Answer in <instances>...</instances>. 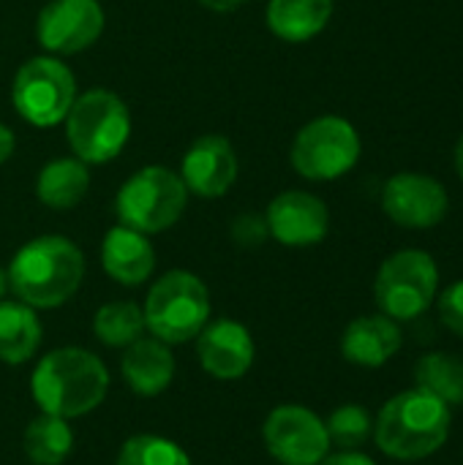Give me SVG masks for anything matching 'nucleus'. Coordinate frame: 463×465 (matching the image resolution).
<instances>
[{"label":"nucleus","mask_w":463,"mask_h":465,"mask_svg":"<svg viewBox=\"0 0 463 465\" xmlns=\"http://www.w3.org/2000/svg\"><path fill=\"white\" fill-rule=\"evenodd\" d=\"M267 234V223H265V215H254V213H246V215H237L235 223H232V240L243 248H257Z\"/></svg>","instance_id":"28"},{"label":"nucleus","mask_w":463,"mask_h":465,"mask_svg":"<svg viewBox=\"0 0 463 465\" xmlns=\"http://www.w3.org/2000/svg\"><path fill=\"white\" fill-rule=\"evenodd\" d=\"M5 278L19 302L35 311H55L79 292L85 278V256L68 237L44 234L25 242L14 253Z\"/></svg>","instance_id":"2"},{"label":"nucleus","mask_w":463,"mask_h":465,"mask_svg":"<svg viewBox=\"0 0 463 465\" xmlns=\"http://www.w3.org/2000/svg\"><path fill=\"white\" fill-rule=\"evenodd\" d=\"M109 392L104 360L79 346L46 351L30 373V395L41 414L79 420L96 411Z\"/></svg>","instance_id":"1"},{"label":"nucleus","mask_w":463,"mask_h":465,"mask_svg":"<svg viewBox=\"0 0 463 465\" xmlns=\"http://www.w3.org/2000/svg\"><path fill=\"white\" fill-rule=\"evenodd\" d=\"M90 188L87 163L79 158H55L49 161L35 180V196L49 210L76 207Z\"/></svg>","instance_id":"21"},{"label":"nucleus","mask_w":463,"mask_h":465,"mask_svg":"<svg viewBox=\"0 0 463 465\" xmlns=\"http://www.w3.org/2000/svg\"><path fill=\"white\" fill-rule=\"evenodd\" d=\"M93 335L106 349L123 351L126 346H131L134 341L147 335L142 305H136L131 300H115V302L101 305L93 316Z\"/></svg>","instance_id":"23"},{"label":"nucleus","mask_w":463,"mask_h":465,"mask_svg":"<svg viewBox=\"0 0 463 465\" xmlns=\"http://www.w3.org/2000/svg\"><path fill=\"white\" fill-rule=\"evenodd\" d=\"M74 428L68 420L41 414L30 420V425L22 433V450L25 458L33 465H63L74 452Z\"/></svg>","instance_id":"22"},{"label":"nucleus","mask_w":463,"mask_h":465,"mask_svg":"<svg viewBox=\"0 0 463 465\" xmlns=\"http://www.w3.org/2000/svg\"><path fill=\"white\" fill-rule=\"evenodd\" d=\"M115 465H194L188 452L166 439V436H156V433H136L131 439L123 441L120 452H117V463Z\"/></svg>","instance_id":"25"},{"label":"nucleus","mask_w":463,"mask_h":465,"mask_svg":"<svg viewBox=\"0 0 463 465\" xmlns=\"http://www.w3.org/2000/svg\"><path fill=\"white\" fill-rule=\"evenodd\" d=\"M453 161H456V172H458V177L463 180V134H461V139H458V144H456V155H453Z\"/></svg>","instance_id":"32"},{"label":"nucleus","mask_w":463,"mask_h":465,"mask_svg":"<svg viewBox=\"0 0 463 465\" xmlns=\"http://www.w3.org/2000/svg\"><path fill=\"white\" fill-rule=\"evenodd\" d=\"M325 428H327V436H330L333 447H338V450H357V447H363L371 439L374 420H371V414L363 406L344 403V406H338L325 420Z\"/></svg>","instance_id":"26"},{"label":"nucleus","mask_w":463,"mask_h":465,"mask_svg":"<svg viewBox=\"0 0 463 465\" xmlns=\"http://www.w3.org/2000/svg\"><path fill=\"white\" fill-rule=\"evenodd\" d=\"M265 223L276 242L287 248H311L327 237L330 213L327 204L308 191H284L267 204Z\"/></svg>","instance_id":"13"},{"label":"nucleus","mask_w":463,"mask_h":465,"mask_svg":"<svg viewBox=\"0 0 463 465\" xmlns=\"http://www.w3.org/2000/svg\"><path fill=\"white\" fill-rule=\"evenodd\" d=\"M360 153L363 142L357 128L338 114H322L297 131L289 161L300 177L330 183L349 174L357 166Z\"/></svg>","instance_id":"8"},{"label":"nucleus","mask_w":463,"mask_h":465,"mask_svg":"<svg viewBox=\"0 0 463 465\" xmlns=\"http://www.w3.org/2000/svg\"><path fill=\"white\" fill-rule=\"evenodd\" d=\"M439 322L453 332L463 338V278L450 283L442 294H439Z\"/></svg>","instance_id":"27"},{"label":"nucleus","mask_w":463,"mask_h":465,"mask_svg":"<svg viewBox=\"0 0 463 465\" xmlns=\"http://www.w3.org/2000/svg\"><path fill=\"white\" fill-rule=\"evenodd\" d=\"M65 142L85 163H106L123 153L131 136V114L120 95L96 87L76 95L65 114Z\"/></svg>","instance_id":"5"},{"label":"nucleus","mask_w":463,"mask_h":465,"mask_svg":"<svg viewBox=\"0 0 463 465\" xmlns=\"http://www.w3.org/2000/svg\"><path fill=\"white\" fill-rule=\"evenodd\" d=\"M439 294V267L431 253L404 248L388 256L374 278V300L379 313L393 322L423 316Z\"/></svg>","instance_id":"7"},{"label":"nucleus","mask_w":463,"mask_h":465,"mask_svg":"<svg viewBox=\"0 0 463 465\" xmlns=\"http://www.w3.org/2000/svg\"><path fill=\"white\" fill-rule=\"evenodd\" d=\"M317 465H377V460L360 450H338V452H327Z\"/></svg>","instance_id":"29"},{"label":"nucleus","mask_w":463,"mask_h":465,"mask_svg":"<svg viewBox=\"0 0 463 465\" xmlns=\"http://www.w3.org/2000/svg\"><path fill=\"white\" fill-rule=\"evenodd\" d=\"M262 441L278 465H317L333 447L325 420L300 403L276 406L262 425Z\"/></svg>","instance_id":"10"},{"label":"nucleus","mask_w":463,"mask_h":465,"mask_svg":"<svg viewBox=\"0 0 463 465\" xmlns=\"http://www.w3.org/2000/svg\"><path fill=\"white\" fill-rule=\"evenodd\" d=\"M404 335L398 322L385 313L360 316L347 324L341 335V354L349 365L357 368H382L401 351Z\"/></svg>","instance_id":"17"},{"label":"nucleus","mask_w":463,"mask_h":465,"mask_svg":"<svg viewBox=\"0 0 463 465\" xmlns=\"http://www.w3.org/2000/svg\"><path fill=\"white\" fill-rule=\"evenodd\" d=\"M194 341L202 371L218 381H237L254 368L257 343L251 338V330L235 319L207 322Z\"/></svg>","instance_id":"14"},{"label":"nucleus","mask_w":463,"mask_h":465,"mask_svg":"<svg viewBox=\"0 0 463 465\" xmlns=\"http://www.w3.org/2000/svg\"><path fill=\"white\" fill-rule=\"evenodd\" d=\"M14 150H16V136H14V131H11L5 123H0V163H5V161L14 155Z\"/></svg>","instance_id":"30"},{"label":"nucleus","mask_w":463,"mask_h":465,"mask_svg":"<svg viewBox=\"0 0 463 465\" xmlns=\"http://www.w3.org/2000/svg\"><path fill=\"white\" fill-rule=\"evenodd\" d=\"M44 327L38 311L19 300H0V362L25 365L41 349Z\"/></svg>","instance_id":"19"},{"label":"nucleus","mask_w":463,"mask_h":465,"mask_svg":"<svg viewBox=\"0 0 463 465\" xmlns=\"http://www.w3.org/2000/svg\"><path fill=\"white\" fill-rule=\"evenodd\" d=\"M186 204L188 188L177 172L166 166H145L120 185L115 213L120 226L142 234H158L180 221Z\"/></svg>","instance_id":"6"},{"label":"nucleus","mask_w":463,"mask_h":465,"mask_svg":"<svg viewBox=\"0 0 463 465\" xmlns=\"http://www.w3.org/2000/svg\"><path fill=\"white\" fill-rule=\"evenodd\" d=\"M333 8L336 0H270L267 27L287 44H306L327 27Z\"/></svg>","instance_id":"20"},{"label":"nucleus","mask_w":463,"mask_h":465,"mask_svg":"<svg viewBox=\"0 0 463 465\" xmlns=\"http://www.w3.org/2000/svg\"><path fill=\"white\" fill-rule=\"evenodd\" d=\"M415 387L448 406H463V360L448 351H428L415 365Z\"/></svg>","instance_id":"24"},{"label":"nucleus","mask_w":463,"mask_h":465,"mask_svg":"<svg viewBox=\"0 0 463 465\" xmlns=\"http://www.w3.org/2000/svg\"><path fill=\"white\" fill-rule=\"evenodd\" d=\"M101 267L120 286H142L156 270V248L147 234L117 223L104 234Z\"/></svg>","instance_id":"18"},{"label":"nucleus","mask_w":463,"mask_h":465,"mask_svg":"<svg viewBox=\"0 0 463 465\" xmlns=\"http://www.w3.org/2000/svg\"><path fill=\"white\" fill-rule=\"evenodd\" d=\"M450 406L420 387L393 395L374 420V444L393 460L418 463L437 455L450 439Z\"/></svg>","instance_id":"3"},{"label":"nucleus","mask_w":463,"mask_h":465,"mask_svg":"<svg viewBox=\"0 0 463 465\" xmlns=\"http://www.w3.org/2000/svg\"><path fill=\"white\" fill-rule=\"evenodd\" d=\"M11 101L22 120L35 128H52L65 120L76 101V79L57 57L38 54L22 63L14 74Z\"/></svg>","instance_id":"9"},{"label":"nucleus","mask_w":463,"mask_h":465,"mask_svg":"<svg viewBox=\"0 0 463 465\" xmlns=\"http://www.w3.org/2000/svg\"><path fill=\"white\" fill-rule=\"evenodd\" d=\"M205 8H210V11H221V14H226V11H237L240 5H246L248 0H199Z\"/></svg>","instance_id":"31"},{"label":"nucleus","mask_w":463,"mask_h":465,"mask_svg":"<svg viewBox=\"0 0 463 465\" xmlns=\"http://www.w3.org/2000/svg\"><path fill=\"white\" fill-rule=\"evenodd\" d=\"M104 33L98 0H49L38 11L35 38L46 54H76L93 46Z\"/></svg>","instance_id":"12"},{"label":"nucleus","mask_w":463,"mask_h":465,"mask_svg":"<svg viewBox=\"0 0 463 465\" xmlns=\"http://www.w3.org/2000/svg\"><path fill=\"white\" fill-rule=\"evenodd\" d=\"M5 289H8V278H5V270L0 267V300H3V294H5Z\"/></svg>","instance_id":"33"},{"label":"nucleus","mask_w":463,"mask_h":465,"mask_svg":"<svg viewBox=\"0 0 463 465\" xmlns=\"http://www.w3.org/2000/svg\"><path fill=\"white\" fill-rule=\"evenodd\" d=\"M240 172L237 153L226 136L207 134L199 136L183 155L180 163V180L188 188V193L199 199H218L224 196Z\"/></svg>","instance_id":"15"},{"label":"nucleus","mask_w":463,"mask_h":465,"mask_svg":"<svg viewBox=\"0 0 463 465\" xmlns=\"http://www.w3.org/2000/svg\"><path fill=\"white\" fill-rule=\"evenodd\" d=\"M175 371L177 362L172 346L153 335H142L139 341L123 349L120 376L126 387L139 398H156L166 392L175 381Z\"/></svg>","instance_id":"16"},{"label":"nucleus","mask_w":463,"mask_h":465,"mask_svg":"<svg viewBox=\"0 0 463 465\" xmlns=\"http://www.w3.org/2000/svg\"><path fill=\"white\" fill-rule=\"evenodd\" d=\"M210 292L205 281L188 270L164 272L147 292L142 313L147 335L177 346L194 341L210 322Z\"/></svg>","instance_id":"4"},{"label":"nucleus","mask_w":463,"mask_h":465,"mask_svg":"<svg viewBox=\"0 0 463 465\" xmlns=\"http://www.w3.org/2000/svg\"><path fill=\"white\" fill-rule=\"evenodd\" d=\"M382 210L396 226L423 232L445 221L450 210V196L445 185L431 174L398 172L385 183Z\"/></svg>","instance_id":"11"}]
</instances>
